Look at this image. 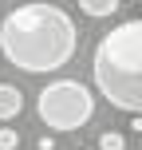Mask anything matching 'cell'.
<instances>
[{
  "instance_id": "6da1fadb",
  "label": "cell",
  "mask_w": 142,
  "mask_h": 150,
  "mask_svg": "<svg viewBox=\"0 0 142 150\" xmlns=\"http://www.w3.org/2000/svg\"><path fill=\"white\" fill-rule=\"evenodd\" d=\"M79 47L75 20L55 4H20L0 20V52L24 75H47L71 63Z\"/></svg>"
},
{
  "instance_id": "7a4b0ae2",
  "label": "cell",
  "mask_w": 142,
  "mask_h": 150,
  "mask_svg": "<svg viewBox=\"0 0 142 150\" xmlns=\"http://www.w3.org/2000/svg\"><path fill=\"white\" fill-rule=\"evenodd\" d=\"M91 79L114 111L142 115V20H122L95 44Z\"/></svg>"
},
{
  "instance_id": "3957f363",
  "label": "cell",
  "mask_w": 142,
  "mask_h": 150,
  "mask_svg": "<svg viewBox=\"0 0 142 150\" xmlns=\"http://www.w3.org/2000/svg\"><path fill=\"white\" fill-rule=\"evenodd\" d=\"M36 115L52 130H79L95 115V95L79 79H52L36 95Z\"/></svg>"
},
{
  "instance_id": "277c9868",
  "label": "cell",
  "mask_w": 142,
  "mask_h": 150,
  "mask_svg": "<svg viewBox=\"0 0 142 150\" xmlns=\"http://www.w3.org/2000/svg\"><path fill=\"white\" fill-rule=\"evenodd\" d=\"M20 111H24V91L12 87V83H0V122L16 119Z\"/></svg>"
},
{
  "instance_id": "5b68a950",
  "label": "cell",
  "mask_w": 142,
  "mask_h": 150,
  "mask_svg": "<svg viewBox=\"0 0 142 150\" xmlns=\"http://www.w3.org/2000/svg\"><path fill=\"white\" fill-rule=\"evenodd\" d=\"M122 8V0H79V12L91 16V20H103V16H114Z\"/></svg>"
},
{
  "instance_id": "8992f818",
  "label": "cell",
  "mask_w": 142,
  "mask_h": 150,
  "mask_svg": "<svg viewBox=\"0 0 142 150\" xmlns=\"http://www.w3.org/2000/svg\"><path fill=\"white\" fill-rule=\"evenodd\" d=\"M99 150H126L122 130H103V134H99Z\"/></svg>"
},
{
  "instance_id": "52a82bcc",
  "label": "cell",
  "mask_w": 142,
  "mask_h": 150,
  "mask_svg": "<svg viewBox=\"0 0 142 150\" xmlns=\"http://www.w3.org/2000/svg\"><path fill=\"white\" fill-rule=\"evenodd\" d=\"M16 146H20V134L12 127H0V150H16Z\"/></svg>"
},
{
  "instance_id": "ba28073f",
  "label": "cell",
  "mask_w": 142,
  "mask_h": 150,
  "mask_svg": "<svg viewBox=\"0 0 142 150\" xmlns=\"http://www.w3.org/2000/svg\"><path fill=\"white\" fill-rule=\"evenodd\" d=\"M40 150H55V138H52V134H44V138H40Z\"/></svg>"
},
{
  "instance_id": "9c48e42d",
  "label": "cell",
  "mask_w": 142,
  "mask_h": 150,
  "mask_svg": "<svg viewBox=\"0 0 142 150\" xmlns=\"http://www.w3.org/2000/svg\"><path fill=\"white\" fill-rule=\"evenodd\" d=\"M130 130H134V134H142V115H134V119H130Z\"/></svg>"
}]
</instances>
